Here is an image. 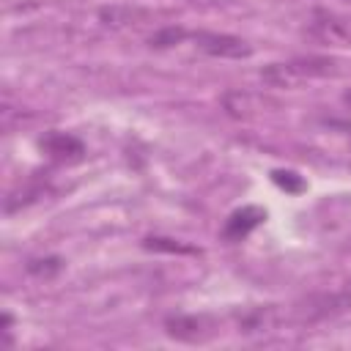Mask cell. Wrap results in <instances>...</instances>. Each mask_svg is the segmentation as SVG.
<instances>
[{"instance_id": "cell-12", "label": "cell", "mask_w": 351, "mask_h": 351, "mask_svg": "<svg viewBox=\"0 0 351 351\" xmlns=\"http://www.w3.org/2000/svg\"><path fill=\"white\" fill-rule=\"evenodd\" d=\"M271 181H274L280 189L291 192V195H296V192H302V189H304L302 176H296V173H291V170H274V173H271Z\"/></svg>"}, {"instance_id": "cell-13", "label": "cell", "mask_w": 351, "mask_h": 351, "mask_svg": "<svg viewBox=\"0 0 351 351\" xmlns=\"http://www.w3.org/2000/svg\"><path fill=\"white\" fill-rule=\"evenodd\" d=\"M143 247L145 250H154V252H195L192 247H184V244H178L173 239H162V236H148L143 241Z\"/></svg>"}, {"instance_id": "cell-9", "label": "cell", "mask_w": 351, "mask_h": 351, "mask_svg": "<svg viewBox=\"0 0 351 351\" xmlns=\"http://www.w3.org/2000/svg\"><path fill=\"white\" fill-rule=\"evenodd\" d=\"M143 16H145V11L132 8V5H110V8L99 11L101 25H107V27H123V25H132V22H137Z\"/></svg>"}, {"instance_id": "cell-4", "label": "cell", "mask_w": 351, "mask_h": 351, "mask_svg": "<svg viewBox=\"0 0 351 351\" xmlns=\"http://www.w3.org/2000/svg\"><path fill=\"white\" fill-rule=\"evenodd\" d=\"M192 41L197 49H203L206 55H214V58H250L252 55V47L244 38L230 36V33L197 30V33H192Z\"/></svg>"}, {"instance_id": "cell-6", "label": "cell", "mask_w": 351, "mask_h": 351, "mask_svg": "<svg viewBox=\"0 0 351 351\" xmlns=\"http://www.w3.org/2000/svg\"><path fill=\"white\" fill-rule=\"evenodd\" d=\"M263 219H266V211L258 208V206L236 208V211L225 219V225H222V239H225V241H241V239H247Z\"/></svg>"}, {"instance_id": "cell-1", "label": "cell", "mask_w": 351, "mask_h": 351, "mask_svg": "<svg viewBox=\"0 0 351 351\" xmlns=\"http://www.w3.org/2000/svg\"><path fill=\"white\" fill-rule=\"evenodd\" d=\"M335 60L324 58V55H307V58H293L285 63H269L261 77L263 82L274 85V88H293L304 80H315V77H329L335 74Z\"/></svg>"}, {"instance_id": "cell-11", "label": "cell", "mask_w": 351, "mask_h": 351, "mask_svg": "<svg viewBox=\"0 0 351 351\" xmlns=\"http://www.w3.org/2000/svg\"><path fill=\"white\" fill-rule=\"evenodd\" d=\"M186 36H189V33H186L184 27H178V25H167V27L156 30V33L148 38V44H151L154 49H167V47H176V44H181Z\"/></svg>"}, {"instance_id": "cell-10", "label": "cell", "mask_w": 351, "mask_h": 351, "mask_svg": "<svg viewBox=\"0 0 351 351\" xmlns=\"http://www.w3.org/2000/svg\"><path fill=\"white\" fill-rule=\"evenodd\" d=\"M25 269H27V274H33V277H41V280H49V277H55V274H60V269H63V258H58V255H44V258H30V261L25 263Z\"/></svg>"}, {"instance_id": "cell-14", "label": "cell", "mask_w": 351, "mask_h": 351, "mask_svg": "<svg viewBox=\"0 0 351 351\" xmlns=\"http://www.w3.org/2000/svg\"><path fill=\"white\" fill-rule=\"evenodd\" d=\"M343 101H346V104H348V107H351V90H348V93H346V96H343Z\"/></svg>"}, {"instance_id": "cell-2", "label": "cell", "mask_w": 351, "mask_h": 351, "mask_svg": "<svg viewBox=\"0 0 351 351\" xmlns=\"http://www.w3.org/2000/svg\"><path fill=\"white\" fill-rule=\"evenodd\" d=\"M351 310V291H324V293H310L307 299H302L293 313L296 321L302 324H315V321H326L335 315H343Z\"/></svg>"}, {"instance_id": "cell-5", "label": "cell", "mask_w": 351, "mask_h": 351, "mask_svg": "<svg viewBox=\"0 0 351 351\" xmlns=\"http://www.w3.org/2000/svg\"><path fill=\"white\" fill-rule=\"evenodd\" d=\"M41 151L52 162H80L85 154V143L69 132H49L41 137Z\"/></svg>"}, {"instance_id": "cell-8", "label": "cell", "mask_w": 351, "mask_h": 351, "mask_svg": "<svg viewBox=\"0 0 351 351\" xmlns=\"http://www.w3.org/2000/svg\"><path fill=\"white\" fill-rule=\"evenodd\" d=\"M282 321L280 307L274 304H263V307H252L247 313L239 315V332L244 335H261V332H274Z\"/></svg>"}, {"instance_id": "cell-3", "label": "cell", "mask_w": 351, "mask_h": 351, "mask_svg": "<svg viewBox=\"0 0 351 351\" xmlns=\"http://www.w3.org/2000/svg\"><path fill=\"white\" fill-rule=\"evenodd\" d=\"M165 332L176 340H181V343H206L208 337L217 335V324L208 315L178 313V315L165 318Z\"/></svg>"}, {"instance_id": "cell-7", "label": "cell", "mask_w": 351, "mask_h": 351, "mask_svg": "<svg viewBox=\"0 0 351 351\" xmlns=\"http://www.w3.org/2000/svg\"><path fill=\"white\" fill-rule=\"evenodd\" d=\"M307 33L324 44H351V27L346 22H340L332 14H315L313 22L307 25Z\"/></svg>"}]
</instances>
